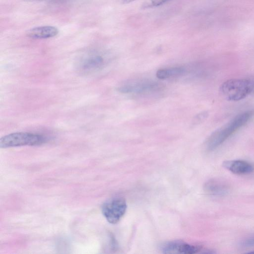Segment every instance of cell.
I'll return each mask as SVG.
<instances>
[{
  "instance_id": "4",
  "label": "cell",
  "mask_w": 254,
  "mask_h": 254,
  "mask_svg": "<svg viewBox=\"0 0 254 254\" xmlns=\"http://www.w3.org/2000/svg\"><path fill=\"white\" fill-rule=\"evenodd\" d=\"M127 208L126 200L122 197H114L103 203L102 212L106 220L111 224L119 222L125 215Z\"/></svg>"
},
{
  "instance_id": "1",
  "label": "cell",
  "mask_w": 254,
  "mask_h": 254,
  "mask_svg": "<svg viewBox=\"0 0 254 254\" xmlns=\"http://www.w3.org/2000/svg\"><path fill=\"white\" fill-rule=\"evenodd\" d=\"M254 114V110L243 112L214 131L208 138L205 143L207 151L215 150L239 128L247 123Z\"/></svg>"
},
{
  "instance_id": "5",
  "label": "cell",
  "mask_w": 254,
  "mask_h": 254,
  "mask_svg": "<svg viewBox=\"0 0 254 254\" xmlns=\"http://www.w3.org/2000/svg\"><path fill=\"white\" fill-rule=\"evenodd\" d=\"M105 59L99 53L91 52L84 55L77 64V69L85 74L92 73L101 69L105 64Z\"/></svg>"
},
{
  "instance_id": "12",
  "label": "cell",
  "mask_w": 254,
  "mask_h": 254,
  "mask_svg": "<svg viewBox=\"0 0 254 254\" xmlns=\"http://www.w3.org/2000/svg\"><path fill=\"white\" fill-rule=\"evenodd\" d=\"M240 245L247 248L254 247V235L242 241Z\"/></svg>"
},
{
  "instance_id": "13",
  "label": "cell",
  "mask_w": 254,
  "mask_h": 254,
  "mask_svg": "<svg viewBox=\"0 0 254 254\" xmlns=\"http://www.w3.org/2000/svg\"><path fill=\"white\" fill-rule=\"evenodd\" d=\"M168 0H151L152 4L154 6H159L160 5L165 2H166Z\"/></svg>"
},
{
  "instance_id": "6",
  "label": "cell",
  "mask_w": 254,
  "mask_h": 254,
  "mask_svg": "<svg viewBox=\"0 0 254 254\" xmlns=\"http://www.w3.org/2000/svg\"><path fill=\"white\" fill-rule=\"evenodd\" d=\"M161 88V84L157 82L143 80L124 84L118 90L123 93L145 94L156 92Z\"/></svg>"
},
{
  "instance_id": "3",
  "label": "cell",
  "mask_w": 254,
  "mask_h": 254,
  "mask_svg": "<svg viewBox=\"0 0 254 254\" xmlns=\"http://www.w3.org/2000/svg\"><path fill=\"white\" fill-rule=\"evenodd\" d=\"M46 141V138L41 134L25 132H14L0 139V147L5 148L25 145H39Z\"/></svg>"
},
{
  "instance_id": "14",
  "label": "cell",
  "mask_w": 254,
  "mask_h": 254,
  "mask_svg": "<svg viewBox=\"0 0 254 254\" xmlns=\"http://www.w3.org/2000/svg\"><path fill=\"white\" fill-rule=\"evenodd\" d=\"M124 3H129L134 0H122Z\"/></svg>"
},
{
  "instance_id": "11",
  "label": "cell",
  "mask_w": 254,
  "mask_h": 254,
  "mask_svg": "<svg viewBox=\"0 0 254 254\" xmlns=\"http://www.w3.org/2000/svg\"><path fill=\"white\" fill-rule=\"evenodd\" d=\"M185 69L181 67L162 68L156 72V76L161 79L178 77L184 74Z\"/></svg>"
},
{
  "instance_id": "9",
  "label": "cell",
  "mask_w": 254,
  "mask_h": 254,
  "mask_svg": "<svg viewBox=\"0 0 254 254\" xmlns=\"http://www.w3.org/2000/svg\"><path fill=\"white\" fill-rule=\"evenodd\" d=\"M203 189L206 193L213 196H223L229 191V186L226 183L215 179L206 182Z\"/></svg>"
},
{
  "instance_id": "7",
  "label": "cell",
  "mask_w": 254,
  "mask_h": 254,
  "mask_svg": "<svg viewBox=\"0 0 254 254\" xmlns=\"http://www.w3.org/2000/svg\"><path fill=\"white\" fill-rule=\"evenodd\" d=\"M161 251L165 254H192L199 252L200 246L192 245L179 241H170L161 246Z\"/></svg>"
},
{
  "instance_id": "2",
  "label": "cell",
  "mask_w": 254,
  "mask_h": 254,
  "mask_svg": "<svg viewBox=\"0 0 254 254\" xmlns=\"http://www.w3.org/2000/svg\"><path fill=\"white\" fill-rule=\"evenodd\" d=\"M220 90L227 100H241L254 92V78L228 80L221 85Z\"/></svg>"
},
{
  "instance_id": "10",
  "label": "cell",
  "mask_w": 254,
  "mask_h": 254,
  "mask_svg": "<svg viewBox=\"0 0 254 254\" xmlns=\"http://www.w3.org/2000/svg\"><path fill=\"white\" fill-rule=\"evenodd\" d=\"M59 30L53 26H43L34 27L26 32L28 37L33 39H47L58 35Z\"/></svg>"
},
{
  "instance_id": "15",
  "label": "cell",
  "mask_w": 254,
  "mask_h": 254,
  "mask_svg": "<svg viewBox=\"0 0 254 254\" xmlns=\"http://www.w3.org/2000/svg\"><path fill=\"white\" fill-rule=\"evenodd\" d=\"M249 254H254V252H250L249 253H248Z\"/></svg>"
},
{
  "instance_id": "8",
  "label": "cell",
  "mask_w": 254,
  "mask_h": 254,
  "mask_svg": "<svg viewBox=\"0 0 254 254\" xmlns=\"http://www.w3.org/2000/svg\"><path fill=\"white\" fill-rule=\"evenodd\" d=\"M222 166L231 172L237 175L248 174L254 170L252 164L241 160L225 161L223 162Z\"/></svg>"
}]
</instances>
